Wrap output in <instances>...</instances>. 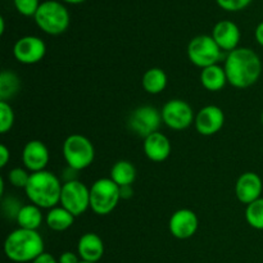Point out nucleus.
Here are the masks:
<instances>
[{"instance_id":"obj_33","label":"nucleus","mask_w":263,"mask_h":263,"mask_svg":"<svg viewBox=\"0 0 263 263\" xmlns=\"http://www.w3.org/2000/svg\"><path fill=\"white\" fill-rule=\"evenodd\" d=\"M32 263H58V261H57V259L54 258L50 253H46V252H44V253L40 254L37 258L33 259Z\"/></svg>"},{"instance_id":"obj_21","label":"nucleus","mask_w":263,"mask_h":263,"mask_svg":"<svg viewBox=\"0 0 263 263\" xmlns=\"http://www.w3.org/2000/svg\"><path fill=\"white\" fill-rule=\"evenodd\" d=\"M167 84H168V77H167L166 72L158 67L149 68L143 74V80H141L143 89L152 95L161 94L162 91H164Z\"/></svg>"},{"instance_id":"obj_31","label":"nucleus","mask_w":263,"mask_h":263,"mask_svg":"<svg viewBox=\"0 0 263 263\" xmlns=\"http://www.w3.org/2000/svg\"><path fill=\"white\" fill-rule=\"evenodd\" d=\"M81 259H80L79 254L73 253V252H64V253L61 254L59 257L58 263H80Z\"/></svg>"},{"instance_id":"obj_38","label":"nucleus","mask_w":263,"mask_h":263,"mask_svg":"<svg viewBox=\"0 0 263 263\" xmlns=\"http://www.w3.org/2000/svg\"><path fill=\"white\" fill-rule=\"evenodd\" d=\"M261 122H262V125H263V110H262V115H261Z\"/></svg>"},{"instance_id":"obj_11","label":"nucleus","mask_w":263,"mask_h":263,"mask_svg":"<svg viewBox=\"0 0 263 263\" xmlns=\"http://www.w3.org/2000/svg\"><path fill=\"white\" fill-rule=\"evenodd\" d=\"M46 45L37 36H23L15 41L13 46V55L15 61L22 64H36L44 59Z\"/></svg>"},{"instance_id":"obj_18","label":"nucleus","mask_w":263,"mask_h":263,"mask_svg":"<svg viewBox=\"0 0 263 263\" xmlns=\"http://www.w3.org/2000/svg\"><path fill=\"white\" fill-rule=\"evenodd\" d=\"M77 254L81 261L97 263L104 256V243L95 233H86L79 239Z\"/></svg>"},{"instance_id":"obj_1","label":"nucleus","mask_w":263,"mask_h":263,"mask_svg":"<svg viewBox=\"0 0 263 263\" xmlns=\"http://www.w3.org/2000/svg\"><path fill=\"white\" fill-rule=\"evenodd\" d=\"M228 82L236 89H247L256 84L262 74V62L251 48H238L228 53L225 64Z\"/></svg>"},{"instance_id":"obj_14","label":"nucleus","mask_w":263,"mask_h":263,"mask_svg":"<svg viewBox=\"0 0 263 263\" xmlns=\"http://www.w3.org/2000/svg\"><path fill=\"white\" fill-rule=\"evenodd\" d=\"M50 159L49 149L41 140H31L26 143L22 151V162L25 168L31 174L44 171Z\"/></svg>"},{"instance_id":"obj_20","label":"nucleus","mask_w":263,"mask_h":263,"mask_svg":"<svg viewBox=\"0 0 263 263\" xmlns=\"http://www.w3.org/2000/svg\"><path fill=\"white\" fill-rule=\"evenodd\" d=\"M45 222L50 230L61 233V231H66L73 226L74 216L62 205H59V207L57 205V207L49 210V212L46 213Z\"/></svg>"},{"instance_id":"obj_16","label":"nucleus","mask_w":263,"mask_h":263,"mask_svg":"<svg viewBox=\"0 0 263 263\" xmlns=\"http://www.w3.org/2000/svg\"><path fill=\"white\" fill-rule=\"evenodd\" d=\"M211 36L216 41V44L220 46L221 50L230 53V51L239 48L241 33L235 22L229 20H222L216 23Z\"/></svg>"},{"instance_id":"obj_22","label":"nucleus","mask_w":263,"mask_h":263,"mask_svg":"<svg viewBox=\"0 0 263 263\" xmlns=\"http://www.w3.org/2000/svg\"><path fill=\"white\" fill-rule=\"evenodd\" d=\"M44 221V215L41 212V208L35 204H25L21 208L20 213L17 216L15 222L18 223L21 229H27V230H37Z\"/></svg>"},{"instance_id":"obj_17","label":"nucleus","mask_w":263,"mask_h":263,"mask_svg":"<svg viewBox=\"0 0 263 263\" xmlns=\"http://www.w3.org/2000/svg\"><path fill=\"white\" fill-rule=\"evenodd\" d=\"M143 149L146 158L151 159L152 162L159 163V162H164L168 158L172 146L170 139L164 134L157 131V133L152 134L148 138L144 139Z\"/></svg>"},{"instance_id":"obj_8","label":"nucleus","mask_w":263,"mask_h":263,"mask_svg":"<svg viewBox=\"0 0 263 263\" xmlns=\"http://www.w3.org/2000/svg\"><path fill=\"white\" fill-rule=\"evenodd\" d=\"M59 204L74 217L84 215L90 208V187L79 180L63 182Z\"/></svg>"},{"instance_id":"obj_13","label":"nucleus","mask_w":263,"mask_h":263,"mask_svg":"<svg viewBox=\"0 0 263 263\" xmlns=\"http://www.w3.org/2000/svg\"><path fill=\"white\" fill-rule=\"evenodd\" d=\"M195 128L203 136L216 135L225 125V113L217 105H205L195 116Z\"/></svg>"},{"instance_id":"obj_25","label":"nucleus","mask_w":263,"mask_h":263,"mask_svg":"<svg viewBox=\"0 0 263 263\" xmlns=\"http://www.w3.org/2000/svg\"><path fill=\"white\" fill-rule=\"evenodd\" d=\"M246 220L251 228L256 230H263V198L254 200L247 205Z\"/></svg>"},{"instance_id":"obj_7","label":"nucleus","mask_w":263,"mask_h":263,"mask_svg":"<svg viewBox=\"0 0 263 263\" xmlns=\"http://www.w3.org/2000/svg\"><path fill=\"white\" fill-rule=\"evenodd\" d=\"M222 57V50L211 35H199L192 39L187 45V58L199 68L217 64Z\"/></svg>"},{"instance_id":"obj_29","label":"nucleus","mask_w":263,"mask_h":263,"mask_svg":"<svg viewBox=\"0 0 263 263\" xmlns=\"http://www.w3.org/2000/svg\"><path fill=\"white\" fill-rule=\"evenodd\" d=\"M18 13L25 17H35L41 3L39 0H13Z\"/></svg>"},{"instance_id":"obj_2","label":"nucleus","mask_w":263,"mask_h":263,"mask_svg":"<svg viewBox=\"0 0 263 263\" xmlns=\"http://www.w3.org/2000/svg\"><path fill=\"white\" fill-rule=\"evenodd\" d=\"M63 184L59 177L50 171L31 174L25 193L32 204L41 210H51L61 202V194Z\"/></svg>"},{"instance_id":"obj_23","label":"nucleus","mask_w":263,"mask_h":263,"mask_svg":"<svg viewBox=\"0 0 263 263\" xmlns=\"http://www.w3.org/2000/svg\"><path fill=\"white\" fill-rule=\"evenodd\" d=\"M110 179L118 185V186H127L133 185L136 179V168L130 161H121L116 162L110 168Z\"/></svg>"},{"instance_id":"obj_37","label":"nucleus","mask_w":263,"mask_h":263,"mask_svg":"<svg viewBox=\"0 0 263 263\" xmlns=\"http://www.w3.org/2000/svg\"><path fill=\"white\" fill-rule=\"evenodd\" d=\"M64 3H68V4H81V3L86 2V0H62Z\"/></svg>"},{"instance_id":"obj_9","label":"nucleus","mask_w":263,"mask_h":263,"mask_svg":"<svg viewBox=\"0 0 263 263\" xmlns=\"http://www.w3.org/2000/svg\"><path fill=\"white\" fill-rule=\"evenodd\" d=\"M161 115L164 125L175 131L186 130L195 121L192 105L182 99L168 100L162 108Z\"/></svg>"},{"instance_id":"obj_3","label":"nucleus","mask_w":263,"mask_h":263,"mask_svg":"<svg viewBox=\"0 0 263 263\" xmlns=\"http://www.w3.org/2000/svg\"><path fill=\"white\" fill-rule=\"evenodd\" d=\"M4 253L13 262H32L44 253L43 236L37 230L18 228L5 239Z\"/></svg>"},{"instance_id":"obj_32","label":"nucleus","mask_w":263,"mask_h":263,"mask_svg":"<svg viewBox=\"0 0 263 263\" xmlns=\"http://www.w3.org/2000/svg\"><path fill=\"white\" fill-rule=\"evenodd\" d=\"M9 159H10V151L4 145V144H3V145H0V167L4 168V167L8 164V162H9Z\"/></svg>"},{"instance_id":"obj_39","label":"nucleus","mask_w":263,"mask_h":263,"mask_svg":"<svg viewBox=\"0 0 263 263\" xmlns=\"http://www.w3.org/2000/svg\"><path fill=\"white\" fill-rule=\"evenodd\" d=\"M80 263H92V262H86V261H81Z\"/></svg>"},{"instance_id":"obj_15","label":"nucleus","mask_w":263,"mask_h":263,"mask_svg":"<svg viewBox=\"0 0 263 263\" xmlns=\"http://www.w3.org/2000/svg\"><path fill=\"white\" fill-rule=\"evenodd\" d=\"M263 182L256 172H244L239 176L235 184V195L243 204L248 205L262 195Z\"/></svg>"},{"instance_id":"obj_35","label":"nucleus","mask_w":263,"mask_h":263,"mask_svg":"<svg viewBox=\"0 0 263 263\" xmlns=\"http://www.w3.org/2000/svg\"><path fill=\"white\" fill-rule=\"evenodd\" d=\"M254 37H256L257 43H258L261 46H263V21L261 23H258V26L256 27V31H254Z\"/></svg>"},{"instance_id":"obj_5","label":"nucleus","mask_w":263,"mask_h":263,"mask_svg":"<svg viewBox=\"0 0 263 263\" xmlns=\"http://www.w3.org/2000/svg\"><path fill=\"white\" fill-rule=\"evenodd\" d=\"M120 200V186L110 177L97 180L90 187V210L95 215H109L116 210Z\"/></svg>"},{"instance_id":"obj_30","label":"nucleus","mask_w":263,"mask_h":263,"mask_svg":"<svg viewBox=\"0 0 263 263\" xmlns=\"http://www.w3.org/2000/svg\"><path fill=\"white\" fill-rule=\"evenodd\" d=\"M253 0H216L218 7L228 12H239L248 7Z\"/></svg>"},{"instance_id":"obj_34","label":"nucleus","mask_w":263,"mask_h":263,"mask_svg":"<svg viewBox=\"0 0 263 263\" xmlns=\"http://www.w3.org/2000/svg\"><path fill=\"white\" fill-rule=\"evenodd\" d=\"M121 193V199H130L134 195V189L133 185H127V186H121L120 187Z\"/></svg>"},{"instance_id":"obj_24","label":"nucleus","mask_w":263,"mask_h":263,"mask_svg":"<svg viewBox=\"0 0 263 263\" xmlns=\"http://www.w3.org/2000/svg\"><path fill=\"white\" fill-rule=\"evenodd\" d=\"M21 79L15 72L4 69L0 73V100L8 102L20 92Z\"/></svg>"},{"instance_id":"obj_26","label":"nucleus","mask_w":263,"mask_h":263,"mask_svg":"<svg viewBox=\"0 0 263 263\" xmlns=\"http://www.w3.org/2000/svg\"><path fill=\"white\" fill-rule=\"evenodd\" d=\"M14 110L12 105L8 102H2L0 100V134H7L12 130L14 125Z\"/></svg>"},{"instance_id":"obj_19","label":"nucleus","mask_w":263,"mask_h":263,"mask_svg":"<svg viewBox=\"0 0 263 263\" xmlns=\"http://www.w3.org/2000/svg\"><path fill=\"white\" fill-rule=\"evenodd\" d=\"M200 84L208 91H220L228 84V77H226L225 68L218 64L205 67L200 72Z\"/></svg>"},{"instance_id":"obj_12","label":"nucleus","mask_w":263,"mask_h":263,"mask_svg":"<svg viewBox=\"0 0 263 263\" xmlns=\"http://www.w3.org/2000/svg\"><path fill=\"white\" fill-rule=\"evenodd\" d=\"M199 228V220L194 211L189 208H181L175 211L168 221L170 233L174 238L185 240L190 239L197 234Z\"/></svg>"},{"instance_id":"obj_10","label":"nucleus","mask_w":263,"mask_h":263,"mask_svg":"<svg viewBox=\"0 0 263 263\" xmlns=\"http://www.w3.org/2000/svg\"><path fill=\"white\" fill-rule=\"evenodd\" d=\"M162 122V115L157 108L152 105H141L131 113L127 125L133 133L145 139L157 133Z\"/></svg>"},{"instance_id":"obj_36","label":"nucleus","mask_w":263,"mask_h":263,"mask_svg":"<svg viewBox=\"0 0 263 263\" xmlns=\"http://www.w3.org/2000/svg\"><path fill=\"white\" fill-rule=\"evenodd\" d=\"M4 31H5L4 17H0V35H4Z\"/></svg>"},{"instance_id":"obj_28","label":"nucleus","mask_w":263,"mask_h":263,"mask_svg":"<svg viewBox=\"0 0 263 263\" xmlns=\"http://www.w3.org/2000/svg\"><path fill=\"white\" fill-rule=\"evenodd\" d=\"M22 208V203L14 197L3 198L2 200V211L3 215L8 220H17V216Z\"/></svg>"},{"instance_id":"obj_6","label":"nucleus","mask_w":263,"mask_h":263,"mask_svg":"<svg viewBox=\"0 0 263 263\" xmlns=\"http://www.w3.org/2000/svg\"><path fill=\"white\" fill-rule=\"evenodd\" d=\"M63 157L67 166L77 171L87 168L95 159V148L91 141L81 134H72L63 143Z\"/></svg>"},{"instance_id":"obj_27","label":"nucleus","mask_w":263,"mask_h":263,"mask_svg":"<svg viewBox=\"0 0 263 263\" xmlns=\"http://www.w3.org/2000/svg\"><path fill=\"white\" fill-rule=\"evenodd\" d=\"M31 177V172L27 168H21V167H15L8 172V181L10 185L14 187H21L25 189L28 184V180Z\"/></svg>"},{"instance_id":"obj_4","label":"nucleus","mask_w":263,"mask_h":263,"mask_svg":"<svg viewBox=\"0 0 263 263\" xmlns=\"http://www.w3.org/2000/svg\"><path fill=\"white\" fill-rule=\"evenodd\" d=\"M33 20L41 31L53 36L66 32L71 22L67 8L55 0H46L41 3Z\"/></svg>"}]
</instances>
